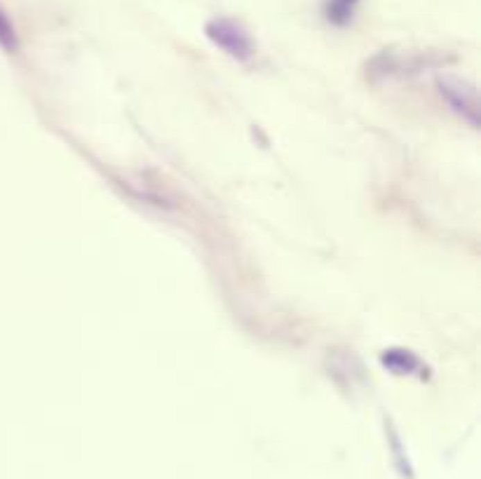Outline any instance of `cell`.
<instances>
[{
    "instance_id": "cell-1",
    "label": "cell",
    "mask_w": 481,
    "mask_h": 479,
    "mask_svg": "<svg viewBox=\"0 0 481 479\" xmlns=\"http://www.w3.org/2000/svg\"><path fill=\"white\" fill-rule=\"evenodd\" d=\"M209 35L212 40H217L223 50H228L233 57H239V59H246L251 54V42L246 38V33L239 26H235L233 22H214L209 24Z\"/></svg>"
},
{
    "instance_id": "cell-2",
    "label": "cell",
    "mask_w": 481,
    "mask_h": 479,
    "mask_svg": "<svg viewBox=\"0 0 481 479\" xmlns=\"http://www.w3.org/2000/svg\"><path fill=\"white\" fill-rule=\"evenodd\" d=\"M355 3L357 0H331L329 3V19H334L338 24L348 22L350 15H353Z\"/></svg>"
},
{
    "instance_id": "cell-3",
    "label": "cell",
    "mask_w": 481,
    "mask_h": 479,
    "mask_svg": "<svg viewBox=\"0 0 481 479\" xmlns=\"http://www.w3.org/2000/svg\"><path fill=\"white\" fill-rule=\"evenodd\" d=\"M0 45H3L5 50H15V47H17L15 28H12L10 19L3 15V12H0Z\"/></svg>"
}]
</instances>
